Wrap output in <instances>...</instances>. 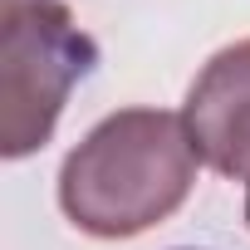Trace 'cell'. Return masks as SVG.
Segmentation results:
<instances>
[{
	"instance_id": "5b68a950",
	"label": "cell",
	"mask_w": 250,
	"mask_h": 250,
	"mask_svg": "<svg viewBox=\"0 0 250 250\" xmlns=\"http://www.w3.org/2000/svg\"><path fill=\"white\" fill-rule=\"evenodd\" d=\"M245 226H250V182H245Z\"/></svg>"
},
{
	"instance_id": "6da1fadb",
	"label": "cell",
	"mask_w": 250,
	"mask_h": 250,
	"mask_svg": "<svg viewBox=\"0 0 250 250\" xmlns=\"http://www.w3.org/2000/svg\"><path fill=\"white\" fill-rule=\"evenodd\" d=\"M196 162L182 113L118 108L64 157L59 206L93 240H128L191 196Z\"/></svg>"
},
{
	"instance_id": "7a4b0ae2",
	"label": "cell",
	"mask_w": 250,
	"mask_h": 250,
	"mask_svg": "<svg viewBox=\"0 0 250 250\" xmlns=\"http://www.w3.org/2000/svg\"><path fill=\"white\" fill-rule=\"evenodd\" d=\"M98 64L93 35L59 0L0 10V157H30L54 138V123Z\"/></svg>"
},
{
	"instance_id": "3957f363",
	"label": "cell",
	"mask_w": 250,
	"mask_h": 250,
	"mask_svg": "<svg viewBox=\"0 0 250 250\" xmlns=\"http://www.w3.org/2000/svg\"><path fill=\"white\" fill-rule=\"evenodd\" d=\"M182 123L211 172L250 182V40H235L201 64L187 88Z\"/></svg>"
},
{
	"instance_id": "277c9868",
	"label": "cell",
	"mask_w": 250,
	"mask_h": 250,
	"mask_svg": "<svg viewBox=\"0 0 250 250\" xmlns=\"http://www.w3.org/2000/svg\"><path fill=\"white\" fill-rule=\"evenodd\" d=\"M10 5H35V0H0V10H10Z\"/></svg>"
}]
</instances>
